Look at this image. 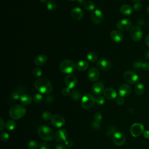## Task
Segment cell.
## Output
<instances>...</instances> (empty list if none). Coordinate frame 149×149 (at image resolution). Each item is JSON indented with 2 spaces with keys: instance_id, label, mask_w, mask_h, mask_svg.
<instances>
[{
  "instance_id": "obj_1",
  "label": "cell",
  "mask_w": 149,
  "mask_h": 149,
  "mask_svg": "<svg viewBox=\"0 0 149 149\" xmlns=\"http://www.w3.org/2000/svg\"><path fill=\"white\" fill-rule=\"evenodd\" d=\"M36 89L40 93L49 94L52 90V85L51 81L46 78H39L34 82Z\"/></svg>"
},
{
  "instance_id": "obj_2",
  "label": "cell",
  "mask_w": 149,
  "mask_h": 149,
  "mask_svg": "<svg viewBox=\"0 0 149 149\" xmlns=\"http://www.w3.org/2000/svg\"><path fill=\"white\" fill-rule=\"evenodd\" d=\"M37 133L41 139L47 141L52 140L55 136L52 129L46 125L40 126L38 128Z\"/></svg>"
},
{
  "instance_id": "obj_3",
  "label": "cell",
  "mask_w": 149,
  "mask_h": 149,
  "mask_svg": "<svg viewBox=\"0 0 149 149\" xmlns=\"http://www.w3.org/2000/svg\"><path fill=\"white\" fill-rule=\"evenodd\" d=\"M26 112V108L23 105H15L10 108L9 113L11 118L17 120L24 116Z\"/></svg>"
},
{
  "instance_id": "obj_4",
  "label": "cell",
  "mask_w": 149,
  "mask_h": 149,
  "mask_svg": "<svg viewBox=\"0 0 149 149\" xmlns=\"http://www.w3.org/2000/svg\"><path fill=\"white\" fill-rule=\"evenodd\" d=\"M76 68V65L74 62L70 59H65L62 61L59 64L60 70L65 74L72 73L74 72Z\"/></svg>"
},
{
  "instance_id": "obj_5",
  "label": "cell",
  "mask_w": 149,
  "mask_h": 149,
  "mask_svg": "<svg viewBox=\"0 0 149 149\" xmlns=\"http://www.w3.org/2000/svg\"><path fill=\"white\" fill-rule=\"evenodd\" d=\"M95 102V98L91 94H86L81 100V107L85 109H91Z\"/></svg>"
},
{
  "instance_id": "obj_6",
  "label": "cell",
  "mask_w": 149,
  "mask_h": 149,
  "mask_svg": "<svg viewBox=\"0 0 149 149\" xmlns=\"http://www.w3.org/2000/svg\"><path fill=\"white\" fill-rule=\"evenodd\" d=\"M96 65L98 69L103 71L109 70L112 68V63L110 61L105 58H100L97 61Z\"/></svg>"
},
{
  "instance_id": "obj_7",
  "label": "cell",
  "mask_w": 149,
  "mask_h": 149,
  "mask_svg": "<svg viewBox=\"0 0 149 149\" xmlns=\"http://www.w3.org/2000/svg\"><path fill=\"white\" fill-rule=\"evenodd\" d=\"M144 131V126L141 123H134L130 127V133L133 137H136L143 133Z\"/></svg>"
},
{
  "instance_id": "obj_8",
  "label": "cell",
  "mask_w": 149,
  "mask_h": 149,
  "mask_svg": "<svg viewBox=\"0 0 149 149\" xmlns=\"http://www.w3.org/2000/svg\"><path fill=\"white\" fill-rule=\"evenodd\" d=\"M130 36L133 41H139L143 37V31L139 26H134L130 30Z\"/></svg>"
},
{
  "instance_id": "obj_9",
  "label": "cell",
  "mask_w": 149,
  "mask_h": 149,
  "mask_svg": "<svg viewBox=\"0 0 149 149\" xmlns=\"http://www.w3.org/2000/svg\"><path fill=\"white\" fill-rule=\"evenodd\" d=\"M123 79L127 83L133 84L137 82L139 80V76L133 71L127 70L123 74Z\"/></svg>"
},
{
  "instance_id": "obj_10",
  "label": "cell",
  "mask_w": 149,
  "mask_h": 149,
  "mask_svg": "<svg viewBox=\"0 0 149 149\" xmlns=\"http://www.w3.org/2000/svg\"><path fill=\"white\" fill-rule=\"evenodd\" d=\"M132 27V22L127 19H122L118 21L116 23V28L120 31H126L129 30Z\"/></svg>"
},
{
  "instance_id": "obj_11",
  "label": "cell",
  "mask_w": 149,
  "mask_h": 149,
  "mask_svg": "<svg viewBox=\"0 0 149 149\" xmlns=\"http://www.w3.org/2000/svg\"><path fill=\"white\" fill-rule=\"evenodd\" d=\"M113 141L116 146H123L126 142V136L124 133L121 132H116L112 137Z\"/></svg>"
},
{
  "instance_id": "obj_12",
  "label": "cell",
  "mask_w": 149,
  "mask_h": 149,
  "mask_svg": "<svg viewBox=\"0 0 149 149\" xmlns=\"http://www.w3.org/2000/svg\"><path fill=\"white\" fill-rule=\"evenodd\" d=\"M67 137L68 133L66 130L63 129H60L56 130L54 136L55 140L59 143H65L67 140Z\"/></svg>"
},
{
  "instance_id": "obj_13",
  "label": "cell",
  "mask_w": 149,
  "mask_h": 149,
  "mask_svg": "<svg viewBox=\"0 0 149 149\" xmlns=\"http://www.w3.org/2000/svg\"><path fill=\"white\" fill-rule=\"evenodd\" d=\"M104 19V15L102 11L100 9L94 10L91 15V19L93 23L94 24L101 23Z\"/></svg>"
},
{
  "instance_id": "obj_14",
  "label": "cell",
  "mask_w": 149,
  "mask_h": 149,
  "mask_svg": "<svg viewBox=\"0 0 149 149\" xmlns=\"http://www.w3.org/2000/svg\"><path fill=\"white\" fill-rule=\"evenodd\" d=\"M51 123L54 127L60 128L65 125V120L61 115H55L51 119Z\"/></svg>"
},
{
  "instance_id": "obj_15",
  "label": "cell",
  "mask_w": 149,
  "mask_h": 149,
  "mask_svg": "<svg viewBox=\"0 0 149 149\" xmlns=\"http://www.w3.org/2000/svg\"><path fill=\"white\" fill-rule=\"evenodd\" d=\"M88 78L90 81L95 82L98 80L100 77V72L98 68L95 67H92L89 69L88 73Z\"/></svg>"
},
{
  "instance_id": "obj_16",
  "label": "cell",
  "mask_w": 149,
  "mask_h": 149,
  "mask_svg": "<svg viewBox=\"0 0 149 149\" xmlns=\"http://www.w3.org/2000/svg\"><path fill=\"white\" fill-rule=\"evenodd\" d=\"M65 83L67 87L70 89L75 87L77 84V79L73 74H69L65 79Z\"/></svg>"
},
{
  "instance_id": "obj_17",
  "label": "cell",
  "mask_w": 149,
  "mask_h": 149,
  "mask_svg": "<svg viewBox=\"0 0 149 149\" xmlns=\"http://www.w3.org/2000/svg\"><path fill=\"white\" fill-rule=\"evenodd\" d=\"M118 92L120 96L125 97L129 95L132 92V88L130 86L126 84H121L119 88Z\"/></svg>"
},
{
  "instance_id": "obj_18",
  "label": "cell",
  "mask_w": 149,
  "mask_h": 149,
  "mask_svg": "<svg viewBox=\"0 0 149 149\" xmlns=\"http://www.w3.org/2000/svg\"><path fill=\"white\" fill-rule=\"evenodd\" d=\"M70 15L73 19L76 20H79L83 17L84 12L81 8L79 7H75L71 10Z\"/></svg>"
},
{
  "instance_id": "obj_19",
  "label": "cell",
  "mask_w": 149,
  "mask_h": 149,
  "mask_svg": "<svg viewBox=\"0 0 149 149\" xmlns=\"http://www.w3.org/2000/svg\"><path fill=\"white\" fill-rule=\"evenodd\" d=\"M104 91V84L101 81L95 82L92 87L93 93L97 95H101Z\"/></svg>"
},
{
  "instance_id": "obj_20",
  "label": "cell",
  "mask_w": 149,
  "mask_h": 149,
  "mask_svg": "<svg viewBox=\"0 0 149 149\" xmlns=\"http://www.w3.org/2000/svg\"><path fill=\"white\" fill-rule=\"evenodd\" d=\"M110 37L112 40L116 42H120L123 40V35L119 30H112L110 33Z\"/></svg>"
},
{
  "instance_id": "obj_21",
  "label": "cell",
  "mask_w": 149,
  "mask_h": 149,
  "mask_svg": "<svg viewBox=\"0 0 149 149\" xmlns=\"http://www.w3.org/2000/svg\"><path fill=\"white\" fill-rule=\"evenodd\" d=\"M103 94L104 97L108 100H113L117 96L116 91L114 88L111 87H109L105 89Z\"/></svg>"
},
{
  "instance_id": "obj_22",
  "label": "cell",
  "mask_w": 149,
  "mask_h": 149,
  "mask_svg": "<svg viewBox=\"0 0 149 149\" xmlns=\"http://www.w3.org/2000/svg\"><path fill=\"white\" fill-rule=\"evenodd\" d=\"M47 61V56L45 54H40L34 58V63L37 66H40L45 64Z\"/></svg>"
},
{
  "instance_id": "obj_23",
  "label": "cell",
  "mask_w": 149,
  "mask_h": 149,
  "mask_svg": "<svg viewBox=\"0 0 149 149\" xmlns=\"http://www.w3.org/2000/svg\"><path fill=\"white\" fill-rule=\"evenodd\" d=\"M19 100L23 105H28L31 103L33 98L29 94H23L21 95Z\"/></svg>"
},
{
  "instance_id": "obj_24",
  "label": "cell",
  "mask_w": 149,
  "mask_h": 149,
  "mask_svg": "<svg viewBox=\"0 0 149 149\" xmlns=\"http://www.w3.org/2000/svg\"><path fill=\"white\" fill-rule=\"evenodd\" d=\"M120 12L122 15H125V16H128L132 13L133 9L130 5L125 4L120 6Z\"/></svg>"
},
{
  "instance_id": "obj_25",
  "label": "cell",
  "mask_w": 149,
  "mask_h": 149,
  "mask_svg": "<svg viewBox=\"0 0 149 149\" xmlns=\"http://www.w3.org/2000/svg\"><path fill=\"white\" fill-rule=\"evenodd\" d=\"M89 66V64L87 61L85 60H81L79 61L77 63H76V68L77 70L79 71H85L88 69Z\"/></svg>"
},
{
  "instance_id": "obj_26",
  "label": "cell",
  "mask_w": 149,
  "mask_h": 149,
  "mask_svg": "<svg viewBox=\"0 0 149 149\" xmlns=\"http://www.w3.org/2000/svg\"><path fill=\"white\" fill-rule=\"evenodd\" d=\"M70 98L75 101H79V100H81V98H82L81 93L79 91L76 90H72L70 92Z\"/></svg>"
},
{
  "instance_id": "obj_27",
  "label": "cell",
  "mask_w": 149,
  "mask_h": 149,
  "mask_svg": "<svg viewBox=\"0 0 149 149\" xmlns=\"http://www.w3.org/2000/svg\"><path fill=\"white\" fill-rule=\"evenodd\" d=\"M145 91V87L142 83H139L134 87V92L136 94L142 95Z\"/></svg>"
},
{
  "instance_id": "obj_28",
  "label": "cell",
  "mask_w": 149,
  "mask_h": 149,
  "mask_svg": "<svg viewBox=\"0 0 149 149\" xmlns=\"http://www.w3.org/2000/svg\"><path fill=\"white\" fill-rule=\"evenodd\" d=\"M87 58L90 62H95L97 60L98 55L94 52H89L87 55Z\"/></svg>"
},
{
  "instance_id": "obj_29",
  "label": "cell",
  "mask_w": 149,
  "mask_h": 149,
  "mask_svg": "<svg viewBox=\"0 0 149 149\" xmlns=\"http://www.w3.org/2000/svg\"><path fill=\"white\" fill-rule=\"evenodd\" d=\"M47 8L49 11H54L56 8V3L54 1L49 0L46 3Z\"/></svg>"
},
{
  "instance_id": "obj_30",
  "label": "cell",
  "mask_w": 149,
  "mask_h": 149,
  "mask_svg": "<svg viewBox=\"0 0 149 149\" xmlns=\"http://www.w3.org/2000/svg\"><path fill=\"white\" fill-rule=\"evenodd\" d=\"M84 7L86 10L91 11L95 9V3L93 1H86L85 3L84 4Z\"/></svg>"
},
{
  "instance_id": "obj_31",
  "label": "cell",
  "mask_w": 149,
  "mask_h": 149,
  "mask_svg": "<svg viewBox=\"0 0 149 149\" xmlns=\"http://www.w3.org/2000/svg\"><path fill=\"white\" fill-rule=\"evenodd\" d=\"M16 122L13 120H8L5 123V128L8 130H13L16 127Z\"/></svg>"
},
{
  "instance_id": "obj_32",
  "label": "cell",
  "mask_w": 149,
  "mask_h": 149,
  "mask_svg": "<svg viewBox=\"0 0 149 149\" xmlns=\"http://www.w3.org/2000/svg\"><path fill=\"white\" fill-rule=\"evenodd\" d=\"M116 127L114 126H110L106 132V135L107 137H113V136L114 135V134L117 132L116 131Z\"/></svg>"
},
{
  "instance_id": "obj_33",
  "label": "cell",
  "mask_w": 149,
  "mask_h": 149,
  "mask_svg": "<svg viewBox=\"0 0 149 149\" xmlns=\"http://www.w3.org/2000/svg\"><path fill=\"white\" fill-rule=\"evenodd\" d=\"M33 100L34 102L37 104H40L42 102L43 100V96L40 93H36L33 97Z\"/></svg>"
},
{
  "instance_id": "obj_34",
  "label": "cell",
  "mask_w": 149,
  "mask_h": 149,
  "mask_svg": "<svg viewBox=\"0 0 149 149\" xmlns=\"http://www.w3.org/2000/svg\"><path fill=\"white\" fill-rule=\"evenodd\" d=\"M41 117L43 120H44L45 121H48V120H51L52 116L49 111H45L42 112V113L41 114Z\"/></svg>"
},
{
  "instance_id": "obj_35",
  "label": "cell",
  "mask_w": 149,
  "mask_h": 149,
  "mask_svg": "<svg viewBox=\"0 0 149 149\" xmlns=\"http://www.w3.org/2000/svg\"><path fill=\"white\" fill-rule=\"evenodd\" d=\"M33 74L35 77L40 78L42 75V70L39 68H35L33 70Z\"/></svg>"
},
{
  "instance_id": "obj_36",
  "label": "cell",
  "mask_w": 149,
  "mask_h": 149,
  "mask_svg": "<svg viewBox=\"0 0 149 149\" xmlns=\"http://www.w3.org/2000/svg\"><path fill=\"white\" fill-rule=\"evenodd\" d=\"M28 148L29 149H37L38 144L34 140H31L28 143Z\"/></svg>"
},
{
  "instance_id": "obj_37",
  "label": "cell",
  "mask_w": 149,
  "mask_h": 149,
  "mask_svg": "<svg viewBox=\"0 0 149 149\" xmlns=\"http://www.w3.org/2000/svg\"><path fill=\"white\" fill-rule=\"evenodd\" d=\"M0 137H1V140L2 141L6 142V141H8L9 139V134L6 132H3L2 133H1Z\"/></svg>"
},
{
  "instance_id": "obj_38",
  "label": "cell",
  "mask_w": 149,
  "mask_h": 149,
  "mask_svg": "<svg viewBox=\"0 0 149 149\" xmlns=\"http://www.w3.org/2000/svg\"><path fill=\"white\" fill-rule=\"evenodd\" d=\"M95 102L99 105H102L105 103V99L104 97H103L102 95H98L95 98Z\"/></svg>"
},
{
  "instance_id": "obj_39",
  "label": "cell",
  "mask_w": 149,
  "mask_h": 149,
  "mask_svg": "<svg viewBox=\"0 0 149 149\" xmlns=\"http://www.w3.org/2000/svg\"><path fill=\"white\" fill-rule=\"evenodd\" d=\"M102 119V115L100 112H97L94 114V120L100 123Z\"/></svg>"
},
{
  "instance_id": "obj_40",
  "label": "cell",
  "mask_w": 149,
  "mask_h": 149,
  "mask_svg": "<svg viewBox=\"0 0 149 149\" xmlns=\"http://www.w3.org/2000/svg\"><path fill=\"white\" fill-rule=\"evenodd\" d=\"M91 126L95 130H98L101 127V124L100 122H96L95 120L92 121L91 122Z\"/></svg>"
},
{
  "instance_id": "obj_41",
  "label": "cell",
  "mask_w": 149,
  "mask_h": 149,
  "mask_svg": "<svg viewBox=\"0 0 149 149\" xmlns=\"http://www.w3.org/2000/svg\"><path fill=\"white\" fill-rule=\"evenodd\" d=\"M20 96L21 95H20V93L19 92H17V91H14L11 94V97L14 100H20Z\"/></svg>"
},
{
  "instance_id": "obj_42",
  "label": "cell",
  "mask_w": 149,
  "mask_h": 149,
  "mask_svg": "<svg viewBox=\"0 0 149 149\" xmlns=\"http://www.w3.org/2000/svg\"><path fill=\"white\" fill-rule=\"evenodd\" d=\"M70 94V88L68 87H64L62 90V94L63 96H68Z\"/></svg>"
},
{
  "instance_id": "obj_43",
  "label": "cell",
  "mask_w": 149,
  "mask_h": 149,
  "mask_svg": "<svg viewBox=\"0 0 149 149\" xmlns=\"http://www.w3.org/2000/svg\"><path fill=\"white\" fill-rule=\"evenodd\" d=\"M125 102V99L123 97H119L117 98L116 99V104L118 105H122L124 104Z\"/></svg>"
},
{
  "instance_id": "obj_44",
  "label": "cell",
  "mask_w": 149,
  "mask_h": 149,
  "mask_svg": "<svg viewBox=\"0 0 149 149\" xmlns=\"http://www.w3.org/2000/svg\"><path fill=\"white\" fill-rule=\"evenodd\" d=\"M142 69L147 70L149 69V63L148 62H142L141 63V68Z\"/></svg>"
},
{
  "instance_id": "obj_45",
  "label": "cell",
  "mask_w": 149,
  "mask_h": 149,
  "mask_svg": "<svg viewBox=\"0 0 149 149\" xmlns=\"http://www.w3.org/2000/svg\"><path fill=\"white\" fill-rule=\"evenodd\" d=\"M65 146L68 148H71L73 144V141L71 140H67L65 142Z\"/></svg>"
},
{
  "instance_id": "obj_46",
  "label": "cell",
  "mask_w": 149,
  "mask_h": 149,
  "mask_svg": "<svg viewBox=\"0 0 149 149\" xmlns=\"http://www.w3.org/2000/svg\"><path fill=\"white\" fill-rule=\"evenodd\" d=\"M133 9L136 11H139L141 9V5L139 3H136L133 5Z\"/></svg>"
},
{
  "instance_id": "obj_47",
  "label": "cell",
  "mask_w": 149,
  "mask_h": 149,
  "mask_svg": "<svg viewBox=\"0 0 149 149\" xmlns=\"http://www.w3.org/2000/svg\"><path fill=\"white\" fill-rule=\"evenodd\" d=\"M5 127V122H3V120L2 118H0V131L2 132Z\"/></svg>"
},
{
  "instance_id": "obj_48",
  "label": "cell",
  "mask_w": 149,
  "mask_h": 149,
  "mask_svg": "<svg viewBox=\"0 0 149 149\" xmlns=\"http://www.w3.org/2000/svg\"><path fill=\"white\" fill-rule=\"evenodd\" d=\"M40 149H49V147L47 143H41L40 145Z\"/></svg>"
},
{
  "instance_id": "obj_49",
  "label": "cell",
  "mask_w": 149,
  "mask_h": 149,
  "mask_svg": "<svg viewBox=\"0 0 149 149\" xmlns=\"http://www.w3.org/2000/svg\"><path fill=\"white\" fill-rule=\"evenodd\" d=\"M46 102L48 104H51L54 101V97L52 95H48L45 99Z\"/></svg>"
},
{
  "instance_id": "obj_50",
  "label": "cell",
  "mask_w": 149,
  "mask_h": 149,
  "mask_svg": "<svg viewBox=\"0 0 149 149\" xmlns=\"http://www.w3.org/2000/svg\"><path fill=\"white\" fill-rule=\"evenodd\" d=\"M141 62L140 61H137V62H136L133 63V67L135 69H140L141 68Z\"/></svg>"
},
{
  "instance_id": "obj_51",
  "label": "cell",
  "mask_w": 149,
  "mask_h": 149,
  "mask_svg": "<svg viewBox=\"0 0 149 149\" xmlns=\"http://www.w3.org/2000/svg\"><path fill=\"white\" fill-rule=\"evenodd\" d=\"M143 136L146 139H149V130H148L144 131V132H143Z\"/></svg>"
},
{
  "instance_id": "obj_52",
  "label": "cell",
  "mask_w": 149,
  "mask_h": 149,
  "mask_svg": "<svg viewBox=\"0 0 149 149\" xmlns=\"http://www.w3.org/2000/svg\"><path fill=\"white\" fill-rule=\"evenodd\" d=\"M55 149H66V148L65 146L63 144H58L55 147Z\"/></svg>"
},
{
  "instance_id": "obj_53",
  "label": "cell",
  "mask_w": 149,
  "mask_h": 149,
  "mask_svg": "<svg viewBox=\"0 0 149 149\" xmlns=\"http://www.w3.org/2000/svg\"><path fill=\"white\" fill-rule=\"evenodd\" d=\"M145 43L146 45H147L149 47V34H148L145 39Z\"/></svg>"
},
{
  "instance_id": "obj_54",
  "label": "cell",
  "mask_w": 149,
  "mask_h": 149,
  "mask_svg": "<svg viewBox=\"0 0 149 149\" xmlns=\"http://www.w3.org/2000/svg\"><path fill=\"white\" fill-rule=\"evenodd\" d=\"M77 3L79 5H84L86 2L85 0H77Z\"/></svg>"
},
{
  "instance_id": "obj_55",
  "label": "cell",
  "mask_w": 149,
  "mask_h": 149,
  "mask_svg": "<svg viewBox=\"0 0 149 149\" xmlns=\"http://www.w3.org/2000/svg\"><path fill=\"white\" fill-rule=\"evenodd\" d=\"M144 56H145V58H146V59H149V49H148V50H147V51H146Z\"/></svg>"
},
{
  "instance_id": "obj_56",
  "label": "cell",
  "mask_w": 149,
  "mask_h": 149,
  "mask_svg": "<svg viewBox=\"0 0 149 149\" xmlns=\"http://www.w3.org/2000/svg\"><path fill=\"white\" fill-rule=\"evenodd\" d=\"M39 1L41 3H45V2H48V0H39Z\"/></svg>"
},
{
  "instance_id": "obj_57",
  "label": "cell",
  "mask_w": 149,
  "mask_h": 149,
  "mask_svg": "<svg viewBox=\"0 0 149 149\" xmlns=\"http://www.w3.org/2000/svg\"><path fill=\"white\" fill-rule=\"evenodd\" d=\"M146 12H147V14H148V15H149V6H148L147 7V9H146Z\"/></svg>"
},
{
  "instance_id": "obj_58",
  "label": "cell",
  "mask_w": 149,
  "mask_h": 149,
  "mask_svg": "<svg viewBox=\"0 0 149 149\" xmlns=\"http://www.w3.org/2000/svg\"><path fill=\"white\" fill-rule=\"evenodd\" d=\"M132 1L134 2H136V3H139V2H140L141 0H132Z\"/></svg>"
},
{
  "instance_id": "obj_59",
  "label": "cell",
  "mask_w": 149,
  "mask_h": 149,
  "mask_svg": "<svg viewBox=\"0 0 149 149\" xmlns=\"http://www.w3.org/2000/svg\"><path fill=\"white\" fill-rule=\"evenodd\" d=\"M69 1H77V0H68Z\"/></svg>"
}]
</instances>
